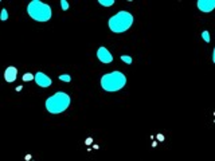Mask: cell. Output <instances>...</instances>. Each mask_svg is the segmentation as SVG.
Returning <instances> with one entry per match:
<instances>
[{"label":"cell","instance_id":"obj_1","mask_svg":"<svg viewBox=\"0 0 215 161\" xmlns=\"http://www.w3.org/2000/svg\"><path fill=\"white\" fill-rule=\"evenodd\" d=\"M133 24V15L128 11H118L116 15H113L108 22L109 30L114 34H122L128 31Z\"/></svg>","mask_w":215,"mask_h":161},{"label":"cell","instance_id":"obj_2","mask_svg":"<svg viewBox=\"0 0 215 161\" xmlns=\"http://www.w3.org/2000/svg\"><path fill=\"white\" fill-rule=\"evenodd\" d=\"M27 14L32 20L39 23H46L51 19V7L46 3H42L39 0H32L28 5H27Z\"/></svg>","mask_w":215,"mask_h":161},{"label":"cell","instance_id":"obj_3","mask_svg":"<svg viewBox=\"0 0 215 161\" xmlns=\"http://www.w3.org/2000/svg\"><path fill=\"white\" fill-rule=\"evenodd\" d=\"M70 102L71 99L67 93L58 91V93L53 94L51 97L47 98L44 105H46V109L49 113H51V114H61L70 106Z\"/></svg>","mask_w":215,"mask_h":161},{"label":"cell","instance_id":"obj_4","mask_svg":"<svg viewBox=\"0 0 215 161\" xmlns=\"http://www.w3.org/2000/svg\"><path fill=\"white\" fill-rule=\"evenodd\" d=\"M125 85H127V77L121 71H112V73L102 75V78H101V86L104 90L109 91V93L121 90Z\"/></svg>","mask_w":215,"mask_h":161},{"label":"cell","instance_id":"obj_5","mask_svg":"<svg viewBox=\"0 0 215 161\" xmlns=\"http://www.w3.org/2000/svg\"><path fill=\"white\" fill-rule=\"evenodd\" d=\"M97 58L101 63H112L113 62V55L110 54V51L106 47H100L97 50Z\"/></svg>","mask_w":215,"mask_h":161},{"label":"cell","instance_id":"obj_6","mask_svg":"<svg viewBox=\"0 0 215 161\" xmlns=\"http://www.w3.org/2000/svg\"><path fill=\"white\" fill-rule=\"evenodd\" d=\"M34 80L37 82V85L39 86V87H50L51 86V79H50V77H47L44 73H42V71H38L37 74H35V78Z\"/></svg>","mask_w":215,"mask_h":161},{"label":"cell","instance_id":"obj_7","mask_svg":"<svg viewBox=\"0 0 215 161\" xmlns=\"http://www.w3.org/2000/svg\"><path fill=\"white\" fill-rule=\"evenodd\" d=\"M198 8H199V11H202L204 14L211 12L215 8V0H199Z\"/></svg>","mask_w":215,"mask_h":161},{"label":"cell","instance_id":"obj_8","mask_svg":"<svg viewBox=\"0 0 215 161\" xmlns=\"http://www.w3.org/2000/svg\"><path fill=\"white\" fill-rule=\"evenodd\" d=\"M16 78H18V68L16 67L10 66V67L5 68V71H4V79L7 80L8 83L15 82Z\"/></svg>","mask_w":215,"mask_h":161},{"label":"cell","instance_id":"obj_9","mask_svg":"<svg viewBox=\"0 0 215 161\" xmlns=\"http://www.w3.org/2000/svg\"><path fill=\"white\" fill-rule=\"evenodd\" d=\"M98 3L101 5H104V7H112L114 4V0H98Z\"/></svg>","mask_w":215,"mask_h":161},{"label":"cell","instance_id":"obj_10","mask_svg":"<svg viewBox=\"0 0 215 161\" xmlns=\"http://www.w3.org/2000/svg\"><path fill=\"white\" fill-rule=\"evenodd\" d=\"M7 19H8V12L5 8H3V10L0 11V20H2V22H5Z\"/></svg>","mask_w":215,"mask_h":161},{"label":"cell","instance_id":"obj_11","mask_svg":"<svg viewBox=\"0 0 215 161\" xmlns=\"http://www.w3.org/2000/svg\"><path fill=\"white\" fill-rule=\"evenodd\" d=\"M35 78V75H32L31 73H26V74H23V77H22V79L24 80V82H30V80H32Z\"/></svg>","mask_w":215,"mask_h":161},{"label":"cell","instance_id":"obj_12","mask_svg":"<svg viewBox=\"0 0 215 161\" xmlns=\"http://www.w3.org/2000/svg\"><path fill=\"white\" fill-rule=\"evenodd\" d=\"M121 61L124 62V63H127V65H130L133 62V59L130 58V56H128V55H122L121 56Z\"/></svg>","mask_w":215,"mask_h":161},{"label":"cell","instance_id":"obj_13","mask_svg":"<svg viewBox=\"0 0 215 161\" xmlns=\"http://www.w3.org/2000/svg\"><path fill=\"white\" fill-rule=\"evenodd\" d=\"M202 38H203V39H204V42H207V43H208V42L211 40L210 32H208V31H203V32H202Z\"/></svg>","mask_w":215,"mask_h":161},{"label":"cell","instance_id":"obj_14","mask_svg":"<svg viewBox=\"0 0 215 161\" xmlns=\"http://www.w3.org/2000/svg\"><path fill=\"white\" fill-rule=\"evenodd\" d=\"M59 79L63 80V82H70V80H71V77L69 75V74H62V75H59Z\"/></svg>","mask_w":215,"mask_h":161},{"label":"cell","instance_id":"obj_15","mask_svg":"<svg viewBox=\"0 0 215 161\" xmlns=\"http://www.w3.org/2000/svg\"><path fill=\"white\" fill-rule=\"evenodd\" d=\"M61 7L63 11H67L69 10V3L66 2V0H61Z\"/></svg>","mask_w":215,"mask_h":161},{"label":"cell","instance_id":"obj_16","mask_svg":"<svg viewBox=\"0 0 215 161\" xmlns=\"http://www.w3.org/2000/svg\"><path fill=\"white\" fill-rule=\"evenodd\" d=\"M86 144H88V145H90L91 144V142H93V138H90V137H89V138H86Z\"/></svg>","mask_w":215,"mask_h":161},{"label":"cell","instance_id":"obj_17","mask_svg":"<svg viewBox=\"0 0 215 161\" xmlns=\"http://www.w3.org/2000/svg\"><path fill=\"white\" fill-rule=\"evenodd\" d=\"M157 140H159V141H164V136L163 134H157Z\"/></svg>","mask_w":215,"mask_h":161},{"label":"cell","instance_id":"obj_18","mask_svg":"<svg viewBox=\"0 0 215 161\" xmlns=\"http://www.w3.org/2000/svg\"><path fill=\"white\" fill-rule=\"evenodd\" d=\"M213 62L215 63V49H214V51H213Z\"/></svg>","mask_w":215,"mask_h":161},{"label":"cell","instance_id":"obj_19","mask_svg":"<svg viewBox=\"0 0 215 161\" xmlns=\"http://www.w3.org/2000/svg\"><path fill=\"white\" fill-rule=\"evenodd\" d=\"M22 89H23V86H18V87H16V91H20Z\"/></svg>","mask_w":215,"mask_h":161}]
</instances>
